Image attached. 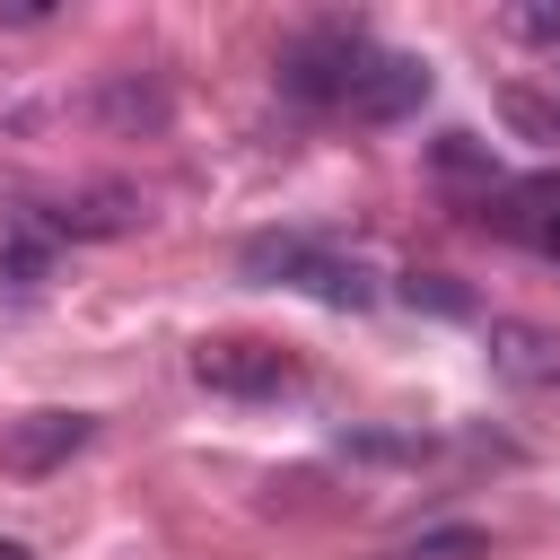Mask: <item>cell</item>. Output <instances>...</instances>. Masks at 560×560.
Segmentation results:
<instances>
[{
	"label": "cell",
	"instance_id": "cell-1",
	"mask_svg": "<svg viewBox=\"0 0 560 560\" xmlns=\"http://www.w3.org/2000/svg\"><path fill=\"white\" fill-rule=\"evenodd\" d=\"M245 271L254 280H280V289H306L324 306H376V271L359 254L315 245V236H254L245 245Z\"/></svg>",
	"mask_w": 560,
	"mask_h": 560
},
{
	"label": "cell",
	"instance_id": "cell-2",
	"mask_svg": "<svg viewBox=\"0 0 560 560\" xmlns=\"http://www.w3.org/2000/svg\"><path fill=\"white\" fill-rule=\"evenodd\" d=\"M359 61H368L359 35H298V44L280 52V88L306 96V105H341L350 79H359Z\"/></svg>",
	"mask_w": 560,
	"mask_h": 560
},
{
	"label": "cell",
	"instance_id": "cell-3",
	"mask_svg": "<svg viewBox=\"0 0 560 560\" xmlns=\"http://www.w3.org/2000/svg\"><path fill=\"white\" fill-rule=\"evenodd\" d=\"M420 96H429V70H420L411 52H376V44H368L341 114H359V122H402V114H420Z\"/></svg>",
	"mask_w": 560,
	"mask_h": 560
},
{
	"label": "cell",
	"instance_id": "cell-4",
	"mask_svg": "<svg viewBox=\"0 0 560 560\" xmlns=\"http://www.w3.org/2000/svg\"><path fill=\"white\" fill-rule=\"evenodd\" d=\"M192 376H201L210 394H280V385L298 376V359L236 332V341H201V350H192Z\"/></svg>",
	"mask_w": 560,
	"mask_h": 560
},
{
	"label": "cell",
	"instance_id": "cell-5",
	"mask_svg": "<svg viewBox=\"0 0 560 560\" xmlns=\"http://www.w3.org/2000/svg\"><path fill=\"white\" fill-rule=\"evenodd\" d=\"M88 438H96L88 411H26V420L0 429V464H9V472H52V464H70Z\"/></svg>",
	"mask_w": 560,
	"mask_h": 560
},
{
	"label": "cell",
	"instance_id": "cell-6",
	"mask_svg": "<svg viewBox=\"0 0 560 560\" xmlns=\"http://www.w3.org/2000/svg\"><path fill=\"white\" fill-rule=\"evenodd\" d=\"M481 219L508 228V236L534 245V254H560V175H525V184H508L499 201H481Z\"/></svg>",
	"mask_w": 560,
	"mask_h": 560
},
{
	"label": "cell",
	"instance_id": "cell-7",
	"mask_svg": "<svg viewBox=\"0 0 560 560\" xmlns=\"http://www.w3.org/2000/svg\"><path fill=\"white\" fill-rule=\"evenodd\" d=\"M490 359H499L508 376H560V341H551V332H525V324H499V332H490Z\"/></svg>",
	"mask_w": 560,
	"mask_h": 560
},
{
	"label": "cell",
	"instance_id": "cell-8",
	"mask_svg": "<svg viewBox=\"0 0 560 560\" xmlns=\"http://www.w3.org/2000/svg\"><path fill=\"white\" fill-rule=\"evenodd\" d=\"M385 560H481V534L472 525H438V534H420V542H402Z\"/></svg>",
	"mask_w": 560,
	"mask_h": 560
},
{
	"label": "cell",
	"instance_id": "cell-9",
	"mask_svg": "<svg viewBox=\"0 0 560 560\" xmlns=\"http://www.w3.org/2000/svg\"><path fill=\"white\" fill-rule=\"evenodd\" d=\"M402 298H411V306H438V315H464V289H446L438 271H411V280H402Z\"/></svg>",
	"mask_w": 560,
	"mask_h": 560
},
{
	"label": "cell",
	"instance_id": "cell-10",
	"mask_svg": "<svg viewBox=\"0 0 560 560\" xmlns=\"http://www.w3.org/2000/svg\"><path fill=\"white\" fill-rule=\"evenodd\" d=\"M508 35H525V44H560V9H508Z\"/></svg>",
	"mask_w": 560,
	"mask_h": 560
},
{
	"label": "cell",
	"instance_id": "cell-11",
	"mask_svg": "<svg viewBox=\"0 0 560 560\" xmlns=\"http://www.w3.org/2000/svg\"><path fill=\"white\" fill-rule=\"evenodd\" d=\"M0 560H26V551H18V542H0Z\"/></svg>",
	"mask_w": 560,
	"mask_h": 560
}]
</instances>
